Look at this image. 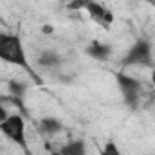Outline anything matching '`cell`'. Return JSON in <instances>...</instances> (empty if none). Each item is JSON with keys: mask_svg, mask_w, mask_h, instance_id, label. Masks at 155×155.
<instances>
[{"mask_svg": "<svg viewBox=\"0 0 155 155\" xmlns=\"http://www.w3.org/2000/svg\"><path fill=\"white\" fill-rule=\"evenodd\" d=\"M0 61L16 65L22 69H29L27 52L24 41L18 35L13 33H0Z\"/></svg>", "mask_w": 155, "mask_h": 155, "instance_id": "cell-1", "label": "cell"}, {"mask_svg": "<svg viewBox=\"0 0 155 155\" xmlns=\"http://www.w3.org/2000/svg\"><path fill=\"white\" fill-rule=\"evenodd\" d=\"M0 132L24 152H27V135H25V119L22 114H9L5 121L0 123Z\"/></svg>", "mask_w": 155, "mask_h": 155, "instance_id": "cell-2", "label": "cell"}, {"mask_svg": "<svg viewBox=\"0 0 155 155\" xmlns=\"http://www.w3.org/2000/svg\"><path fill=\"white\" fill-rule=\"evenodd\" d=\"M152 43L146 40H137L123 58L124 67L132 65H152Z\"/></svg>", "mask_w": 155, "mask_h": 155, "instance_id": "cell-3", "label": "cell"}, {"mask_svg": "<svg viewBox=\"0 0 155 155\" xmlns=\"http://www.w3.org/2000/svg\"><path fill=\"white\" fill-rule=\"evenodd\" d=\"M116 79H117V85H119L121 92H123L124 103H128L130 107H135L137 101H139V94H141V81L132 76H126L123 72H119L116 76Z\"/></svg>", "mask_w": 155, "mask_h": 155, "instance_id": "cell-4", "label": "cell"}, {"mask_svg": "<svg viewBox=\"0 0 155 155\" xmlns=\"http://www.w3.org/2000/svg\"><path fill=\"white\" fill-rule=\"evenodd\" d=\"M85 9L88 11V15L92 16V20H96V22L101 24L103 27H108V25L114 22V15H112V11H108L105 5H101V4H97V2L88 0V4H87Z\"/></svg>", "mask_w": 155, "mask_h": 155, "instance_id": "cell-5", "label": "cell"}, {"mask_svg": "<svg viewBox=\"0 0 155 155\" xmlns=\"http://www.w3.org/2000/svg\"><path fill=\"white\" fill-rule=\"evenodd\" d=\"M87 54L97 61H107L110 56H112V47L99 41V40H94L88 47H87Z\"/></svg>", "mask_w": 155, "mask_h": 155, "instance_id": "cell-6", "label": "cell"}, {"mask_svg": "<svg viewBox=\"0 0 155 155\" xmlns=\"http://www.w3.org/2000/svg\"><path fill=\"white\" fill-rule=\"evenodd\" d=\"M36 65L43 71H52V69H58L61 65V58L54 51H43L36 58Z\"/></svg>", "mask_w": 155, "mask_h": 155, "instance_id": "cell-7", "label": "cell"}, {"mask_svg": "<svg viewBox=\"0 0 155 155\" xmlns=\"http://www.w3.org/2000/svg\"><path fill=\"white\" fill-rule=\"evenodd\" d=\"M40 130L43 134H47V135H56V134H60L63 130V124L56 117H43L40 121Z\"/></svg>", "mask_w": 155, "mask_h": 155, "instance_id": "cell-8", "label": "cell"}, {"mask_svg": "<svg viewBox=\"0 0 155 155\" xmlns=\"http://www.w3.org/2000/svg\"><path fill=\"white\" fill-rule=\"evenodd\" d=\"M61 155H87V144L85 141L76 139V141H71L63 146Z\"/></svg>", "mask_w": 155, "mask_h": 155, "instance_id": "cell-9", "label": "cell"}, {"mask_svg": "<svg viewBox=\"0 0 155 155\" xmlns=\"http://www.w3.org/2000/svg\"><path fill=\"white\" fill-rule=\"evenodd\" d=\"M7 92L13 97H22L27 92V83L25 81H20V79H9L7 81Z\"/></svg>", "mask_w": 155, "mask_h": 155, "instance_id": "cell-10", "label": "cell"}, {"mask_svg": "<svg viewBox=\"0 0 155 155\" xmlns=\"http://www.w3.org/2000/svg\"><path fill=\"white\" fill-rule=\"evenodd\" d=\"M99 155H123V153H121L119 146L116 144V141H107V143H105V146L101 148Z\"/></svg>", "mask_w": 155, "mask_h": 155, "instance_id": "cell-11", "label": "cell"}, {"mask_svg": "<svg viewBox=\"0 0 155 155\" xmlns=\"http://www.w3.org/2000/svg\"><path fill=\"white\" fill-rule=\"evenodd\" d=\"M7 117H9V112H7V108L4 107V103L0 101V123H2V121H5Z\"/></svg>", "mask_w": 155, "mask_h": 155, "instance_id": "cell-12", "label": "cell"}, {"mask_svg": "<svg viewBox=\"0 0 155 155\" xmlns=\"http://www.w3.org/2000/svg\"><path fill=\"white\" fill-rule=\"evenodd\" d=\"M41 31H43L45 35H51V33H54V27H52V25H43Z\"/></svg>", "mask_w": 155, "mask_h": 155, "instance_id": "cell-13", "label": "cell"}, {"mask_svg": "<svg viewBox=\"0 0 155 155\" xmlns=\"http://www.w3.org/2000/svg\"><path fill=\"white\" fill-rule=\"evenodd\" d=\"M152 83L155 85V71H152Z\"/></svg>", "mask_w": 155, "mask_h": 155, "instance_id": "cell-14", "label": "cell"}]
</instances>
